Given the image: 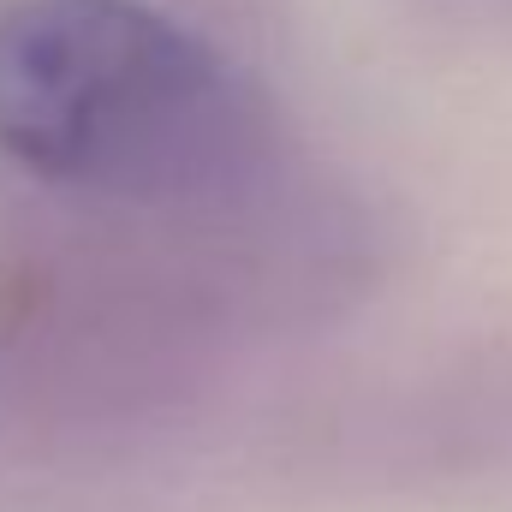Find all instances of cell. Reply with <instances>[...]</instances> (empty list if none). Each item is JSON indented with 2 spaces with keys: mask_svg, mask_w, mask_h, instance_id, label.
Segmentation results:
<instances>
[{
  "mask_svg": "<svg viewBox=\"0 0 512 512\" xmlns=\"http://www.w3.org/2000/svg\"><path fill=\"white\" fill-rule=\"evenodd\" d=\"M280 155L245 60L161 0H0V161L102 209H233Z\"/></svg>",
  "mask_w": 512,
  "mask_h": 512,
  "instance_id": "obj_1",
  "label": "cell"
}]
</instances>
